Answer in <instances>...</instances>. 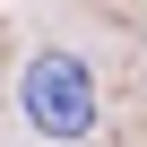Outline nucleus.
<instances>
[{
	"instance_id": "1",
	"label": "nucleus",
	"mask_w": 147,
	"mask_h": 147,
	"mask_svg": "<svg viewBox=\"0 0 147 147\" xmlns=\"http://www.w3.org/2000/svg\"><path fill=\"white\" fill-rule=\"evenodd\" d=\"M18 104L43 138H87L95 130V69L78 52H35L26 78H18Z\"/></svg>"
}]
</instances>
